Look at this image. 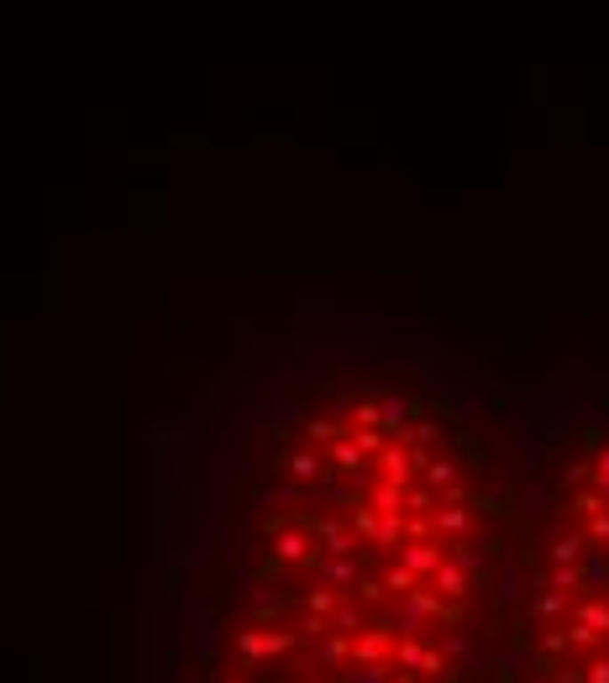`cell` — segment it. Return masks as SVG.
I'll use <instances>...</instances> for the list:
<instances>
[{"label":"cell","instance_id":"28","mask_svg":"<svg viewBox=\"0 0 609 683\" xmlns=\"http://www.w3.org/2000/svg\"><path fill=\"white\" fill-rule=\"evenodd\" d=\"M384 683H415V673H405V668H399V673H389Z\"/></svg>","mask_w":609,"mask_h":683},{"label":"cell","instance_id":"26","mask_svg":"<svg viewBox=\"0 0 609 683\" xmlns=\"http://www.w3.org/2000/svg\"><path fill=\"white\" fill-rule=\"evenodd\" d=\"M326 615H310V621H305V626H300V636H310V641H316V636H326Z\"/></svg>","mask_w":609,"mask_h":683},{"label":"cell","instance_id":"21","mask_svg":"<svg viewBox=\"0 0 609 683\" xmlns=\"http://www.w3.org/2000/svg\"><path fill=\"white\" fill-rule=\"evenodd\" d=\"M605 583H609V558H594L583 568V589H605Z\"/></svg>","mask_w":609,"mask_h":683},{"label":"cell","instance_id":"7","mask_svg":"<svg viewBox=\"0 0 609 683\" xmlns=\"http://www.w3.org/2000/svg\"><path fill=\"white\" fill-rule=\"evenodd\" d=\"M332 631H341V636H357V631H363V605L341 594V599H336V610H332Z\"/></svg>","mask_w":609,"mask_h":683},{"label":"cell","instance_id":"15","mask_svg":"<svg viewBox=\"0 0 609 683\" xmlns=\"http://www.w3.org/2000/svg\"><path fill=\"white\" fill-rule=\"evenodd\" d=\"M583 552H589V542L583 536H562V542H552V563H583Z\"/></svg>","mask_w":609,"mask_h":683},{"label":"cell","instance_id":"5","mask_svg":"<svg viewBox=\"0 0 609 683\" xmlns=\"http://www.w3.org/2000/svg\"><path fill=\"white\" fill-rule=\"evenodd\" d=\"M399 563L415 573V578H431V573L442 568V547H431V542H399Z\"/></svg>","mask_w":609,"mask_h":683},{"label":"cell","instance_id":"27","mask_svg":"<svg viewBox=\"0 0 609 683\" xmlns=\"http://www.w3.org/2000/svg\"><path fill=\"white\" fill-rule=\"evenodd\" d=\"M552 679H557V683H583V673H573V668H557Z\"/></svg>","mask_w":609,"mask_h":683},{"label":"cell","instance_id":"17","mask_svg":"<svg viewBox=\"0 0 609 683\" xmlns=\"http://www.w3.org/2000/svg\"><path fill=\"white\" fill-rule=\"evenodd\" d=\"M437 526H442L446 536H462V531H468V510H462V505H442V510H437Z\"/></svg>","mask_w":609,"mask_h":683},{"label":"cell","instance_id":"8","mask_svg":"<svg viewBox=\"0 0 609 683\" xmlns=\"http://www.w3.org/2000/svg\"><path fill=\"white\" fill-rule=\"evenodd\" d=\"M431 578H437L442 599H462V594H468V573L457 568V563H446V558H442V568L431 573Z\"/></svg>","mask_w":609,"mask_h":683},{"label":"cell","instance_id":"4","mask_svg":"<svg viewBox=\"0 0 609 683\" xmlns=\"http://www.w3.org/2000/svg\"><path fill=\"white\" fill-rule=\"evenodd\" d=\"M310 531H316L321 552H332V558H336V552H357V531H352V526H341L336 515H326V520H316Z\"/></svg>","mask_w":609,"mask_h":683},{"label":"cell","instance_id":"22","mask_svg":"<svg viewBox=\"0 0 609 683\" xmlns=\"http://www.w3.org/2000/svg\"><path fill=\"white\" fill-rule=\"evenodd\" d=\"M252 610H258V621H274L278 615V594H252Z\"/></svg>","mask_w":609,"mask_h":683},{"label":"cell","instance_id":"12","mask_svg":"<svg viewBox=\"0 0 609 683\" xmlns=\"http://www.w3.org/2000/svg\"><path fill=\"white\" fill-rule=\"evenodd\" d=\"M284 468H289V478H294V484H310V478L321 473V453H289V457H284Z\"/></svg>","mask_w":609,"mask_h":683},{"label":"cell","instance_id":"16","mask_svg":"<svg viewBox=\"0 0 609 683\" xmlns=\"http://www.w3.org/2000/svg\"><path fill=\"white\" fill-rule=\"evenodd\" d=\"M347 652H352V636H341V631H336V636H326V647H321V663H326V668H341V663H347Z\"/></svg>","mask_w":609,"mask_h":683},{"label":"cell","instance_id":"19","mask_svg":"<svg viewBox=\"0 0 609 683\" xmlns=\"http://www.w3.org/2000/svg\"><path fill=\"white\" fill-rule=\"evenodd\" d=\"M389 668L384 663H352V673H347V683H384Z\"/></svg>","mask_w":609,"mask_h":683},{"label":"cell","instance_id":"14","mask_svg":"<svg viewBox=\"0 0 609 683\" xmlns=\"http://www.w3.org/2000/svg\"><path fill=\"white\" fill-rule=\"evenodd\" d=\"M379 583H384V594H399V599H405V594H410V589H415L421 578H415V573L405 568V563H394V568H389L384 578H379Z\"/></svg>","mask_w":609,"mask_h":683},{"label":"cell","instance_id":"10","mask_svg":"<svg viewBox=\"0 0 609 683\" xmlns=\"http://www.w3.org/2000/svg\"><path fill=\"white\" fill-rule=\"evenodd\" d=\"M541 589H557V594H573V589H583V568L578 563H557L547 578H541Z\"/></svg>","mask_w":609,"mask_h":683},{"label":"cell","instance_id":"20","mask_svg":"<svg viewBox=\"0 0 609 683\" xmlns=\"http://www.w3.org/2000/svg\"><path fill=\"white\" fill-rule=\"evenodd\" d=\"M562 610H567V594H557V589H547V594L536 599V615H541V621H552V615H562Z\"/></svg>","mask_w":609,"mask_h":683},{"label":"cell","instance_id":"1","mask_svg":"<svg viewBox=\"0 0 609 683\" xmlns=\"http://www.w3.org/2000/svg\"><path fill=\"white\" fill-rule=\"evenodd\" d=\"M300 636L294 631H236V652H242V673H252L263 657H278V652H289Z\"/></svg>","mask_w":609,"mask_h":683},{"label":"cell","instance_id":"9","mask_svg":"<svg viewBox=\"0 0 609 683\" xmlns=\"http://www.w3.org/2000/svg\"><path fill=\"white\" fill-rule=\"evenodd\" d=\"M573 621H578V626H589L594 636H605V631H609V605H605V599H583V605L573 610Z\"/></svg>","mask_w":609,"mask_h":683},{"label":"cell","instance_id":"6","mask_svg":"<svg viewBox=\"0 0 609 683\" xmlns=\"http://www.w3.org/2000/svg\"><path fill=\"white\" fill-rule=\"evenodd\" d=\"M321 462H332L336 473H357V468H363L368 457H363V447H357V442H352V437L341 431L336 442H326V453H321Z\"/></svg>","mask_w":609,"mask_h":683},{"label":"cell","instance_id":"13","mask_svg":"<svg viewBox=\"0 0 609 683\" xmlns=\"http://www.w3.org/2000/svg\"><path fill=\"white\" fill-rule=\"evenodd\" d=\"M347 431V421H336V415H316V421H305V437L310 442H336Z\"/></svg>","mask_w":609,"mask_h":683},{"label":"cell","instance_id":"29","mask_svg":"<svg viewBox=\"0 0 609 683\" xmlns=\"http://www.w3.org/2000/svg\"><path fill=\"white\" fill-rule=\"evenodd\" d=\"M226 683H242V679H226Z\"/></svg>","mask_w":609,"mask_h":683},{"label":"cell","instance_id":"11","mask_svg":"<svg viewBox=\"0 0 609 683\" xmlns=\"http://www.w3.org/2000/svg\"><path fill=\"white\" fill-rule=\"evenodd\" d=\"M394 657H399V668H405V673H421V657H426V641H421V636H405V641L394 636Z\"/></svg>","mask_w":609,"mask_h":683},{"label":"cell","instance_id":"23","mask_svg":"<svg viewBox=\"0 0 609 683\" xmlns=\"http://www.w3.org/2000/svg\"><path fill=\"white\" fill-rule=\"evenodd\" d=\"M442 657H446V652H437V647H426V657H421V673H431V679H442V668H446Z\"/></svg>","mask_w":609,"mask_h":683},{"label":"cell","instance_id":"24","mask_svg":"<svg viewBox=\"0 0 609 683\" xmlns=\"http://www.w3.org/2000/svg\"><path fill=\"white\" fill-rule=\"evenodd\" d=\"M583 683H609V657H594V663L583 668Z\"/></svg>","mask_w":609,"mask_h":683},{"label":"cell","instance_id":"3","mask_svg":"<svg viewBox=\"0 0 609 683\" xmlns=\"http://www.w3.org/2000/svg\"><path fill=\"white\" fill-rule=\"evenodd\" d=\"M274 558L278 563H310V552H316V536L300 526V531H284V526H274Z\"/></svg>","mask_w":609,"mask_h":683},{"label":"cell","instance_id":"2","mask_svg":"<svg viewBox=\"0 0 609 683\" xmlns=\"http://www.w3.org/2000/svg\"><path fill=\"white\" fill-rule=\"evenodd\" d=\"M394 636H399V631H389V626H379V631H357L347 657H352V663H384L389 647H394Z\"/></svg>","mask_w":609,"mask_h":683},{"label":"cell","instance_id":"25","mask_svg":"<svg viewBox=\"0 0 609 683\" xmlns=\"http://www.w3.org/2000/svg\"><path fill=\"white\" fill-rule=\"evenodd\" d=\"M541 647H547L552 657H562V652H567V631H547V636H541Z\"/></svg>","mask_w":609,"mask_h":683},{"label":"cell","instance_id":"18","mask_svg":"<svg viewBox=\"0 0 609 683\" xmlns=\"http://www.w3.org/2000/svg\"><path fill=\"white\" fill-rule=\"evenodd\" d=\"M336 599H341L336 589H310V594H305V610H310V615H332Z\"/></svg>","mask_w":609,"mask_h":683}]
</instances>
